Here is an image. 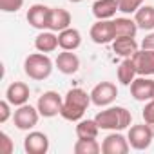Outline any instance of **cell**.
I'll return each mask as SVG.
<instances>
[{
	"label": "cell",
	"instance_id": "obj_1",
	"mask_svg": "<svg viewBox=\"0 0 154 154\" xmlns=\"http://www.w3.org/2000/svg\"><path fill=\"white\" fill-rule=\"evenodd\" d=\"M89 103H93L91 102V93L87 94L80 87L71 89L65 94V98H63V105H62L60 116L63 120H67V122H80L82 116L85 114Z\"/></svg>",
	"mask_w": 154,
	"mask_h": 154
},
{
	"label": "cell",
	"instance_id": "obj_2",
	"mask_svg": "<svg viewBox=\"0 0 154 154\" xmlns=\"http://www.w3.org/2000/svg\"><path fill=\"white\" fill-rule=\"evenodd\" d=\"M96 123L100 129H105V131H123L131 125V112L125 109V107H109L105 111H100L96 116H94Z\"/></svg>",
	"mask_w": 154,
	"mask_h": 154
},
{
	"label": "cell",
	"instance_id": "obj_3",
	"mask_svg": "<svg viewBox=\"0 0 154 154\" xmlns=\"http://www.w3.org/2000/svg\"><path fill=\"white\" fill-rule=\"evenodd\" d=\"M24 71L31 80H45L53 72V62L44 53H33L26 58Z\"/></svg>",
	"mask_w": 154,
	"mask_h": 154
},
{
	"label": "cell",
	"instance_id": "obj_4",
	"mask_svg": "<svg viewBox=\"0 0 154 154\" xmlns=\"http://www.w3.org/2000/svg\"><path fill=\"white\" fill-rule=\"evenodd\" d=\"M62 105H63L62 96H60L56 91H47V93H44V94L38 98L36 109H38V112H40V116H44V118H53V116L60 114Z\"/></svg>",
	"mask_w": 154,
	"mask_h": 154
},
{
	"label": "cell",
	"instance_id": "obj_5",
	"mask_svg": "<svg viewBox=\"0 0 154 154\" xmlns=\"http://www.w3.org/2000/svg\"><path fill=\"white\" fill-rule=\"evenodd\" d=\"M152 138H154V134H152V129H150L149 123L132 125V127L129 129V136H127L131 147L136 149V150H145V149H149L150 143H152Z\"/></svg>",
	"mask_w": 154,
	"mask_h": 154
},
{
	"label": "cell",
	"instance_id": "obj_6",
	"mask_svg": "<svg viewBox=\"0 0 154 154\" xmlns=\"http://www.w3.org/2000/svg\"><path fill=\"white\" fill-rule=\"evenodd\" d=\"M116 96H118V89L112 82H100L91 91V102L98 107L111 105L116 100Z\"/></svg>",
	"mask_w": 154,
	"mask_h": 154
},
{
	"label": "cell",
	"instance_id": "obj_7",
	"mask_svg": "<svg viewBox=\"0 0 154 154\" xmlns=\"http://www.w3.org/2000/svg\"><path fill=\"white\" fill-rule=\"evenodd\" d=\"M38 118H40L38 109H35L33 105H27V103L20 105V107L15 111V114H13L15 125H17V129H20V131H29V129H33V127L38 123Z\"/></svg>",
	"mask_w": 154,
	"mask_h": 154
},
{
	"label": "cell",
	"instance_id": "obj_8",
	"mask_svg": "<svg viewBox=\"0 0 154 154\" xmlns=\"http://www.w3.org/2000/svg\"><path fill=\"white\" fill-rule=\"evenodd\" d=\"M91 38L94 44H109L116 38V29H114V20H98L91 27Z\"/></svg>",
	"mask_w": 154,
	"mask_h": 154
},
{
	"label": "cell",
	"instance_id": "obj_9",
	"mask_svg": "<svg viewBox=\"0 0 154 154\" xmlns=\"http://www.w3.org/2000/svg\"><path fill=\"white\" fill-rule=\"evenodd\" d=\"M131 58H132L136 72L140 76H152L154 74V51L141 49V51H136Z\"/></svg>",
	"mask_w": 154,
	"mask_h": 154
},
{
	"label": "cell",
	"instance_id": "obj_10",
	"mask_svg": "<svg viewBox=\"0 0 154 154\" xmlns=\"http://www.w3.org/2000/svg\"><path fill=\"white\" fill-rule=\"evenodd\" d=\"M131 94L138 102H149V100H152V96H154V80L147 78V76L134 78V82L131 84Z\"/></svg>",
	"mask_w": 154,
	"mask_h": 154
},
{
	"label": "cell",
	"instance_id": "obj_11",
	"mask_svg": "<svg viewBox=\"0 0 154 154\" xmlns=\"http://www.w3.org/2000/svg\"><path fill=\"white\" fill-rule=\"evenodd\" d=\"M49 15H51V8L44 4H35L27 9V22L31 24V27L44 31L49 27Z\"/></svg>",
	"mask_w": 154,
	"mask_h": 154
},
{
	"label": "cell",
	"instance_id": "obj_12",
	"mask_svg": "<svg viewBox=\"0 0 154 154\" xmlns=\"http://www.w3.org/2000/svg\"><path fill=\"white\" fill-rule=\"evenodd\" d=\"M24 149L29 154H45L49 150V138L44 132H29L24 138Z\"/></svg>",
	"mask_w": 154,
	"mask_h": 154
},
{
	"label": "cell",
	"instance_id": "obj_13",
	"mask_svg": "<svg viewBox=\"0 0 154 154\" xmlns=\"http://www.w3.org/2000/svg\"><path fill=\"white\" fill-rule=\"evenodd\" d=\"M29 94H31V91H29V85L27 84H24V82H13L8 87V91H6V100L11 105L20 107V105L27 103Z\"/></svg>",
	"mask_w": 154,
	"mask_h": 154
},
{
	"label": "cell",
	"instance_id": "obj_14",
	"mask_svg": "<svg viewBox=\"0 0 154 154\" xmlns=\"http://www.w3.org/2000/svg\"><path fill=\"white\" fill-rule=\"evenodd\" d=\"M131 149L129 140H125L122 134H109L103 143H102V152L103 154H127Z\"/></svg>",
	"mask_w": 154,
	"mask_h": 154
},
{
	"label": "cell",
	"instance_id": "obj_15",
	"mask_svg": "<svg viewBox=\"0 0 154 154\" xmlns=\"http://www.w3.org/2000/svg\"><path fill=\"white\" fill-rule=\"evenodd\" d=\"M71 27V13L67 9L62 8H51V15H49V31L60 33L63 29Z\"/></svg>",
	"mask_w": 154,
	"mask_h": 154
},
{
	"label": "cell",
	"instance_id": "obj_16",
	"mask_svg": "<svg viewBox=\"0 0 154 154\" xmlns=\"http://www.w3.org/2000/svg\"><path fill=\"white\" fill-rule=\"evenodd\" d=\"M58 44L63 51H74V49H78L80 44H82V35L78 29H74V27H67L63 31L58 33Z\"/></svg>",
	"mask_w": 154,
	"mask_h": 154
},
{
	"label": "cell",
	"instance_id": "obj_17",
	"mask_svg": "<svg viewBox=\"0 0 154 154\" xmlns=\"http://www.w3.org/2000/svg\"><path fill=\"white\" fill-rule=\"evenodd\" d=\"M54 63H56V67H58V71L62 74H74L76 71H78V67H80V60L72 51L60 53Z\"/></svg>",
	"mask_w": 154,
	"mask_h": 154
},
{
	"label": "cell",
	"instance_id": "obj_18",
	"mask_svg": "<svg viewBox=\"0 0 154 154\" xmlns=\"http://www.w3.org/2000/svg\"><path fill=\"white\" fill-rule=\"evenodd\" d=\"M118 9V0H94L93 4V15L98 20H111L116 15Z\"/></svg>",
	"mask_w": 154,
	"mask_h": 154
},
{
	"label": "cell",
	"instance_id": "obj_19",
	"mask_svg": "<svg viewBox=\"0 0 154 154\" xmlns=\"http://www.w3.org/2000/svg\"><path fill=\"white\" fill-rule=\"evenodd\" d=\"M112 51L123 58H131L138 51V42L134 36H116L112 40Z\"/></svg>",
	"mask_w": 154,
	"mask_h": 154
},
{
	"label": "cell",
	"instance_id": "obj_20",
	"mask_svg": "<svg viewBox=\"0 0 154 154\" xmlns=\"http://www.w3.org/2000/svg\"><path fill=\"white\" fill-rule=\"evenodd\" d=\"M58 45V36L54 35V31H44L35 38V47L40 53H53Z\"/></svg>",
	"mask_w": 154,
	"mask_h": 154
},
{
	"label": "cell",
	"instance_id": "obj_21",
	"mask_svg": "<svg viewBox=\"0 0 154 154\" xmlns=\"http://www.w3.org/2000/svg\"><path fill=\"white\" fill-rule=\"evenodd\" d=\"M134 20L140 29L152 31L154 29V6H141L134 13Z\"/></svg>",
	"mask_w": 154,
	"mask_h": 154
},
{
	"label": "cell",
	"instance_id": "obj_22",
	"mask_svg": "<svg viewBox=\"0 0 154 154\" xmlns=\"http://www.w3.org/2000/svg\"><path fill=\"white\" fill-rule=\"evenodd\" d=\"M136 74L138 72H136L132 58H125L120 63V67H118V80H120V84L122 85H131L134 82V78H136Z\"/></svg>",
	"mask_w": 154,
	"mask_h": 154
},
{
	"label": "cell",
	"instance_id": "obj_23",
	"mask_svg": "<svg viewBox=\"0 0 154 154\" xmlns=\"http://www.w3.org/2000/svg\"><path fill=\"white\" fill-rule=\"evenodd\" d=\"M98 123L96 120H80L76 125V136L80 140H89V138H96L98 136Z\"/></svg>",
	"mask_w": 154,
	"mask_h": 154
},
{
	"label": "cell",
	"instance_id": "obj_24",
	"mask_svg": "<svg viewBox=\"0 0 154 154\" xmlns=\"http://www.w3.org/2000/svg\"><path fill=\"white\" fill-rule=\"evenodd\" d=\"M114 29H116V36H136L140 27H138L136 20L122 17V18L114 20Z\"/></svg>",
	"mask_w": 154,
	"mask_h": 154
},
{
	"label": "cell",
	"instance_id": "obj_25",
	"mask_svg": "<svg viewBox=\"0 0 154 154\" xmlns=\"http://www.w3.org/2000/svg\"><path fill=\"white\" fill-rule=\"evenodd\" d=\"M72 150L76 154H98L102 150V145L96 141V138H89V140H80L74 143Z\"/></svg>",
	"mask_w": 154,
	"mask_h": 154
},
{
	"label": "cell",
	"instance_id": "obj_26",
	"mask_svg": "<svg viewBox=\"0 0 154 154\" xmlns=\"http://www.w3.org/2000/svg\"><path fill=\"white\" fill-rule=\"evenodd\" d=\"M143 4V0H118V9L125 15L136 13Z\"/></svg>",
	"mask_w": 154,
	"mask_h": 154
},
{
	"label": "cell",
	"instance_id": "obj_27",
	"mask_svg": "<svg viewBox=\"0 0 154 154\" xmlns=\"http://www.w3.org/2000/svg\"><path fill=\"white\" fill-rule=\"evenodd\" d=\"M24 0H0V9L4 13H17L18 9H22Z\"/></svg>",
	"mask_w": 154,
	"mask_h": 154
},
{
	"label": "cell",
	"instance_id": "obj_28",
	"mask_svg": "<svg viewBox=\"0 0 154 154\" xmlns=\"http://www.w3.org/2000/svg\"><path fill=\"white\" fill-rule=\"evenodd\" d=\"M13 150H15L13 140L6 132H0V152H2V154H11Z\"/></svg>",
	"mask_w": 154,
	"mask_h": 154
},
{
	"label": "cell",
	"instance_id": "obj_29",
	"mask_svg": "<svg viewBox=\"0 0 154 154\" xmlns=\"http://www.w3.org/2000/svg\"><path fill=\"white\" fill-rule=\"evenodd\" d=\"M141 116H143L145 123H149V125H150V123H154V98H152V100H149V102L145 103Z\"/></svg>",
	"mask_w": 154,
	"mask_h": 154
},
{
	"label": "cell",
	"instance_id": "obj_30",
	"mask_svg": "<svg viewBox=\"0 0 154 154\" xmlns=\"http://www.w3.org/2000/svg\"><path fill=\"white\" fill-rule=\"evenodd\" d=\"M11 116V103L8 100L0 102V123H6Z\"/></svg>",
	"mask_w": 154,
	"mask_h": 154
},
{
	"label": "cell",
	"instance_id": "obj_31",
	"mask_svg": "<svg viewBox=\"0 0 154 154\" xmlns=\"http://www.w3.org/2000/svg\"><path fill=\"white\" fill-rule=\"evenodd\" d=\"M141 49H150V51H154V33H149V35L141 40Z\"/></svg>",
	"mask_w": 154,
	"mask_h": 154
},
{
	"label": "cell",
	"instance_id": "obj_32",
	"mask_svg": "<svg viewBox=\"0 0 154 154\" xmlns=\"http://www.w3.org/2000/svg\"><path fill=\"white\" fill-rule=\"evenodd\" d=\"M69 2H72V4H78V2H82V0H69Z\"/></svg>",
	"mask_w": 154,
	"mask_h": 154
},
{
	"label": "cell",
	"instance_id": "obj_33",
	"mask_svg": "<svg viewBox=\"0 0 154 154\" xmlns=\"http://www.w3.org/2000/svg\"><path fill=\"white\" fill-rule=\"evenodd\" d=\"M150 129H152V134H154V123H150Z\"/></svg>",
	"mask_w": 154,
	"mask_h": 154
},
{
	"label": "cell",
	"instance_id": "obj_34",
	"mask_svg": "<svg viewBox=\"0 0 154 154\" xmlns=\"http://www.w3.org/2000/svg\"><path fill=\"white\" fill-rule=\"evenodd\" d=\"M152 98H154V96H152Z\"/></svg>",
	"mask_w": 154,
	"mask_h": 154
}]
</instances>
